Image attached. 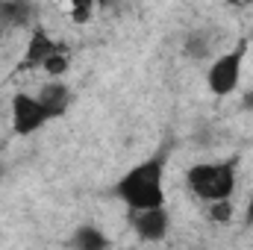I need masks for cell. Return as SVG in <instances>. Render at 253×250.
<instances>
[{"label":"cell","mask_w":253,"mask_h":250,"mask_svg":"<svg viewBox=\"0 0 253 250\" xmlns=\"http://www.w3.org/2000/svg\"><path fill=\"white\" fill-rule=\"evenodd\" d=\"M165 156H150L138 165H132L124 177L115 183V194L126 203L129 212L165 206Z\"/></svg>","instance_id":"obj_1"},{"label":"cell","mask_w":253,"mask_h":250,"mask_svg":"<svg viewBox=\"0 0 253 250\" xmlns=\"http://www.w3.org/2000/svg\"><path fill=\"white\" fill-rule=\"evenodd\" d=\"M239 180V159H221V162H197L186 171V186L194 197L212 203V200H230Z\"/></svg>","instance_id":"obj_2"},{"label":"cell","mask_w":253,"mask_h":250,"mask_svg":"<svg viewBox=\"0 0 253 250\" xmlns=\"http://www.w3.org/2000/svg\"><path fill=\"white\" fill-rule=\"evenodd\" d=\"M245 56H248V44L233 47L230 53L215 56L209 71H206V85L215 97H227L239 88L242 83V68H245Z\"/></svg>","instance_id":"obj_3"},{"label":"cell","mask_w":253,"mask_h":250,"mask_svg":"<svg viewBox=\"0 0 253 250\" xmlns=\"http://www.w3.org/2000/svg\"><path fill=\"white\" fill-rule=\"evenodd\" d=\"M47 121H53V118H50V112L44 109V103L39 100V94H24V91H18V94L12 97V129H15L18 135H30V132H36V129H42Z\"/></svg>","instance_id":"obj_4"},{"label":"cell","mask_w":253,"mask_h":250,"mask_svg":"<svg viewBox=\"0 0 253 250\" xmlns=\"http://www.w3.org/2000/svg\"><path fill=\"white\" fill-rule=\"evenodd\" d=\"M168 209L165 206H153V209H138L132 212V230L141 242H162L168 236Z\"/></svg>","instance_id":"obj_5"},{"label":"cell","mask_w":253,"mask_h":250,"mask_svg":"<svg viewBox=\"0 0 253 250\" xmlns=\"http://www.w3.org/2000/svg\"><path fill=\"white\" fill-rule=\"evenodd\" d=\"M33 24L30 0H0V30H24Z\"/></svg>","instance_id":"obj_6"},{"label":"cell","mask_w":253,"mask_h":250,"mask_svg":"<svg viewBox=\"0 0 253 250\" xmlns=\"http://www.w3.org/2000/svg\"><path fill=\"white\" fill-rule=\"evenodd\" d=\"M56 50H59V44H56L44 30H33V36H30V42H27L24 65H27V68H42Z\"/></svg>","instance_id":"obj_7"},{"label":"cell","mask_w":253,"mask_h":250,"mask_svg":"<svg viewBox=\"0 0 253 250\" xmlns=\"http://www.w3.org/2000/svg\"><path fill=\"white\" fill-rule=\"evenodd\" d=\"M39 100L44 103V109L50 112V118H56V115H62L65 109H68V103H71V91H68L65 83L53 80V83H47V85L39 91Z\"/></svg>","instance_id":"obj_8"},{"label":"cell","mask_w":253,"mask_h":250,"mask_svg":"<svg viewBox=\"0 0 253 250\" xmlns=\"http://www.w3.org/2000/svg\"><path fill=\"white\" fill-rule=\"evenodd\" d=\"M71 245H74V248H80V250H103L106 245H109V239H106V233H103V230H97V227L85 224V227H77V230H74Z\"/></svg>","instance_id":"obj_9"},{"label":"cell","mask_w":253,"mask_h":250,"mask_svg":"<svg viewBox=\"0 0 253 250\" xmlns=\"http://www.w3.org/2000/svg\"><path fill=\"white\" fill-rule=\"evenodd\" d=\"M209 53H212V39H209V33L197 30V33H191L189 39H186V56H189V59L203 62V59H209Z\"/></svg>","instance_id":"obj_10"},{"label":"cell","mask_w":253,"mask_h":250,"mask_svg":"<svg viewBox=\"0 0 253 250\" xmlns=\"http://www.w3.org/2000/svg\"><path fill=\"white\" fill-rule=\"evenodd\" d=\"M71 6V21L74 24H88L94 9H97V0H68Z\"/></svg>","instance_id":"obj_11"},{"label":"cell","mask_w":253,"mask_h":250,"mask_svg":"<svg viewBox=\"0 0 253 250\" xmlns=\"http://www.w3.org/2000/svg\"><path fill=\"white\" fill-rule=\"evenodd\" d=\"M206 206H209V221H215V224H227L233 218V203L230 200H212Z\"/></svg>","instance_id":"obj_12"},{"label":"cell","mask_w":253,"mask_h":250,"mask_svg":"<svg viewBox=\"0 0 253 250\" xmlns=\"http://www.w3.org/2000/svg\"><path fill=\"white\" fill-rule=\"evenodd\" d=\"M42 68H44V71H47L50 77H56V80H59L65 71H68V53H65L62 47H59V50H56V53H53V56H50L47 62L42 65Z\"/></svg>","instance_id":"obj_13"},{"label":"cell","mask_w":253,"mask_h":250,"mask_svg":"<svg viewBox=\"0 0 253 250\" xmlns=\"http://www.w3.org/2000/svg\"><path fill=\"white\" fill-rule=\"evenodd\" d=\"M245 221L253 227V191H251V200H248V212H245Z\"/></svg>","instance_id":"obj_14"},{"label":"cell","mask_w":253,"mask_h":250,"mask_svg":"<svg viewBox=\"0 0 253 250\" xmlns=\"http://www.w3.org/2000/svg\"><path fill=\"white\" fill-rule=\"evenodd\" d=\"M242 106H248V109L253 106V91H248V94H245V100H242Z\"/></svg>","instance_id":"obj_15"},{"label":"cell","mask_w":253,"mask_h":250,"mask_svg":"<svg viewBox=\"0 0 253 250\" xmlns=\"http://www.w3.org/2000/svg\"><path fill=\"white\" fill-rule=\"evenodd\" d=\"M230 3H236V6H248L251 0H230Z\"/></svg>","instance_id":"obj_16"}]
</instances>
